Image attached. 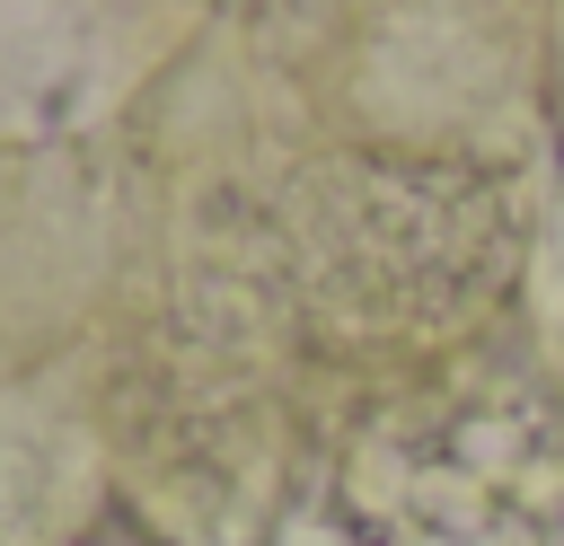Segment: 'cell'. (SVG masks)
I'll return each instance as SVG.
<instances>
[{"instance_id": "cell-8", "label": "cell", "mask_w": 564, "mask_h": 546, "mask_svg": "<svg viewBox=\"0 0 564 546\" xmlns=\"http://www.w3.org/2000/svg\"><path fill=\"white\" fill-rule=\"evenodd\" d=\"M273 546H344V528H335V520H326V511H317V493H300V502H291V520H282V537H273Z\"/></svg>"}, {"instance_id": "cell-7", "label": "cell", "mask_w": 564, "mask_h": 546, "mask_svg": "<svg viewBox=\"0 0 564 546\" xmlns=\"http://www.w3.org/2000/svg\"><path fill=\"white\" fill-rule=\"evenodd\" d=\"M88 343L53 370L0 379V546H79L115 520Z\"/></svg>"}, {"instance_id": "cell-2", "label": "cell", "mask_w": 564, "mask_h": 546, "mask_svg": "<svg viewBox=\"0 0 564 546\" xmlns=\"http://www.w3.org/2000/svg\"><path fill=\"white\" fill-rule=\"evenodd\" d=\"M564 176L300 150L273 185V282L335 405L432 379L529 317Z\"/></svg>"}, {"instance_id": "cell-10", "label": "cell", "mask_w": 564, "mask_h": 546, "mask_svg": "<svg viewBox=\"0 0 564 546\" xmlns=\"http://www.w3.org/2000/svg\"><path fill=\"white\" fill-rule=\"evenodd\" d=\"M555 141H564V9H555Z\"/></svg>"}, {"instance_id": "cell-3", "label": "cell", "mask_w": 564, "mask_h": 546, "mask_svg": "<svg viewBox=\"0 0 564 546\" xmlns=\"http://www.w3.org/2000/svg\"><path fill=\"white\" fill-rule=\"evenodd\" d=\"M308 150L458 159L564 176L555 141V9L520 0H388V9H238Z\"/></svg>"}, {"instance_id": "cell-4", "label": "cell", "mask_w": 564, "mask_h": 546, "mask_svg": "<svg viewBox=\"0 0 564 546\" xmlns=\"http://www.w3.org/2000/svg\"><path fill=\"white\" fill-rule=\"evenodd\" d=\"M308 493L344 546H564V361L520 317L485 352L344 405Z\"/></svg>"}, {"instance_id": "cell-6", "label": "cell", "mask_w": 564, "mask_h": 546, "mask_svg": "<svg viewBox=\"0 0 564 546\" xmlns=\"http://www.w3.org/2000/svg\"><path fill=\"white\" fill-rule=\"evenodd\" d=\"M203 18L176 0H0V150H106Z\"/></svg>"}, {"instance_id": "cell-5", "label": "cell", "mask_w": 564, "mask_h": 546, "mask_svg": "<svg viewBox=\"0 0 564 546\" xmlns=\"http://www.w3.org/2000/svg\"><path fill=\"white\" fill-rule=\"evenodd\" d=\"M132 264V203L106 150H0V379L70 361Z\"/></svg>"}, {"instance_id": "cell-9", "label": "cell", "mask_w": 564, "mask_h": 546, "mask_svg": "<svg viewBox=\"0 0 564 546\" xmlns=\"http://www.w3.org/2000/svg\"><path fill=\"white\" fill-rule=\"evenodd\" d=\"M79 546H150V537H141V528H132V520H123V511H115V520H106V528H97V537H79Z\"/></svg>"}, {"instance_id": "cell-1", "label": "cell", "mask_w": 564, "mask_h": 546, "mask_svg": "<svg viewBox=\"0 0 564 546\" xmlns=\"http://www.w3.org/2000/svg\"><path fill=\"white\" fill-rule=\"evenodd\" d=\"M97 432L115 502L150 546H273L335 440L264 238L132 247L97 335Z\"/></svg>"}]
</instances>
